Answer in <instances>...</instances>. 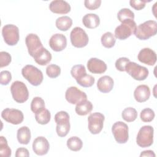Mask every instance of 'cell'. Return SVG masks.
<instances>
[{
  "mask_svg": "<svg viewBox=\"0 0 157 157\" xmlns=\"http://www.w3.org/2000/svg\"><path fill=\"white\" fill-rule=\"evenodd\" d=\"M49 9L51 12L58 14H66L71 11L70 4L63 0L52 1L49 4Z\"/></svg>",
  "mask_w": 157,
  "mask_h": 157,
  "instance_id": "obj_19",
  "label": "cell"
},
{
  "mask_svg": "<svg viewBox=\"0 0 157 157\" xmlns=\"http://www.w3.org/2000/svg\"><path fill=\"white\" fill-rule=\"evenodd\" d=\"M128 125L123 121L115 122L112 127V132L117 142L125 144L129 139Z\"/></svg>",
  "mask_w": 157,
  "mask_h": 157,
  "instance_id": "obj_10",
  "label": "cell"
},
{
  "mask_svg": "<svg viewBox=\"0 0 157 157\" xmlns=\"http://www.w3.org/2000/svg\"><path fill=\"white\" fill-rule=\"evenodd\" d=\"M76 82L80 86L85 88H88L93 85L95 82V78L92 75L86 74L82 78L76 80Z\"/></svg>",
  "mask_w": 157,
  "mask_h": 157,
  "instance_id": "obj_36",
  "label": "cell"
},
{
  "mask_svg": "<svg viewBox=\"0 0 157 157\" xmlns=\"http://www.w3.org/2000/svg\"><path fill=\"white\" fill-rule=\"evenodd\" d=\"M65 98L71 104H77L84 100H86L87 96L85 93L76 86H71L65 93Z\"/></svg>",
  "mask_w": 157,
  "mask_h": 157,
  "instance_id": "obj_14",
  "label": "cell"
},
{
  "mask_svg": "<svg viewBox=\"0 0 157 157\" xmlns=\"http://www.w3.org/2000/svg\"><path fill=\"white\" fill-rule=\"evenodd\" d=\"M25 43L28 53L32 57L44 48L39 36L36 34H29L25 38Z\"/></svg>",
  "mask_w": 157,
  "mask_h": 157,
  "instance_id": "obj_13",
  "label": "cell"
},
{
  "mask_svg": "<svg viewBox=\"0 0 157 157\" xmlns=\"http://www.w3.org/2000/svg\"><path fill=\"white\" fill-rule=\"evenodd\" d=\"M29 156V151L28 149L25 148H18L17 149L15 152V156L20 157V156H26L28 157Z\"/></svg>",
  "mask_w": 157,
  "mask_h": 157,
  "instance_id": "obj_43",
  "label": "cell"
},
{
  "mask_svg": "<svg viewBox=\"0 0 157 157\" xmlns=\"http://www.w3.org/2000/svg\"><path fill=\"white\" fill-rule=\"evenodd\" d=\"M67 147L68 148L74 151L80 150L83 147L82 140L77 136H73L69 138L67 140Z\"/></svg>",
  "mask_w": 157,
  "mask_h": 157,
  "instance_id": "obj_28",
  "label": "cell"
},
{
  "mask_svg": "<svg viewBox=\"0 0 157 157\" xmlns=\"http://www.w3.org/2000/svg\"><path fill=\"white\" fill-rule=\"evenodd\" d=\"M121 116L124 121L127 122H132L137 118V112L134 108L129 107L123 110Z\"/></svg>",
  "mask_w": 157,
  "mask_h": 157,
  "instance_id": "obj_30",
  "label": "cell"
},
{
  "mask_svg": "<svg viewBox=\"0 0 157 157\" xmlns=\"http://www.w3.org/2000/svg\"><path fill=\"white\" fill-rule=\"evenodd\" d=\"M102 45L105 48H112L114 46L116 39L115 36L111 32H106L101 36V39Z\"/></svg>",
  "mask_w": 157,
  "mask_h": 157,
  "instance_id": "obj_29",
  "label": "cell"
},
{
  "mask_svg": "<svg viewBox=\"0 0 157 157\" xmlns=\"http://www.w3.org/2000/svg\"><path fill=\"white\" fill-rule=\"evenodd\" d=\"M147 1H144V0H131L129 1L130 6L134 8V9L137 10H140L144 9L145 6V3L147 2Z\"/></svg>",
  "mask_w": 157,
  "mask_h": 157,
  "instance_id": "obj_42",
  "label": "cell"
},
{
  "mask_svg": "<svg viewBox=\"0 0 157 157\" xmlns=\"http://www.w3.org/2000/svg\"><path fill=\"white\" fill-rule=\"evenodd\" d=\"M12 61L11 55L6 52H0V67H3L8 66Z\"/></svg>",
  "mask_w": 157,
  "mask_h": 157,
  "instance_id": "obj_38",
  "label": "cell"
},
{
  "mask_svg": "<svg viewBox=\"0 0 157 157\" xmlns=\"http://www.w3.org/2000/svg\"><path fill=\"white\" fill-rule=\"evenodd\" d=\"M49 45L53 51L61 52L67 46V39L64 34H55L49 40Z\"/></svg>",
  "mask_w": 157,
  "mask_h": 157,
  "instance_id": "obj_17",
  "label": "cell"
},
{
  "mask_svg": "<svg viewBox=\"0 0 157 157\" xmlns=\"http://www.w3.org/2000/svg\"><path fill=\"white\" fill-rule=\"evenodd\" d=\"M83 25L89 29L97 28L100 24V19L98 15L95 13H87L82 18Z\"/></svg>",
  "mask_w": 157,
  "mask_h": 157,
  "instance_id": "obj_23",
  "label": "cell"
},
{
  "mask_svg": "<svg viewBox=\"0 0 157 157\" xmlns=\"http://www.w3.org/2000/svg\"><path fill=\"white\" fill-rule=\"evenodd\" d=\"M140 119L144 122H151L155 118L154 111L150 108H145L140 112Z\"/></svg>",
  "mask_w": 157,
  "mask_h": 157,
  "instance_id": "obj_37",
  "label": "cell"
},
{
  "mask_svg": "<svg viewBox=\"0 0 157 157\" xmlns=\"http://www.w3.org/2000/svg\"><path fill=\"white\" fill-rule=\"evenodd\" d=\"M55 120L56 123V131L58 136L61 137H65L70 131L69 115L66 111H59L55 115Z\"/></svg>",
  "mask_w": 157,
  "mask_h": 157,
  "instance_id": "obj_3",
  "label": "cell"
},
{
  "mask_svg": "<svg viewBox=\"0 0 157 157\" xmlns=\"http://www.w3.org/2000/svg\"><path fill=\"white\" fill-rule=\"evenodd\" d=\"M104 115L100 112H94L88 117V127L90 132L93 134H99L103 128Z\"/></svg>",
  "mask_w": 157,
  "mask_h": 157,
  "instance_id": "obj_11",
  "label": "cell"
},
{
  "mask_svg": "<svg viewBox=\"0 0 157 157\" xmlns=\"http://www.w3.org/2000/svg\"><path fill=\"white\" fill-rule=\"evenodd\" d=\"M101 4V0H85L84 5L89 10H96L98 9Z\"/></svg>",
  "mask_w": 157,
  "mask_h": 157,
  "instance_id": "obj_41",
  "label": "cell"
},
{
  "mask_svg": "<svg viewBox=\"0 0 157 157\" xmlns=\"http://www.w3.org/2000/svg\"><path fill=\"white\" fill-rule=\"evenodd\" d=\"M88 71L96 74H101L107 70V64L104 61L96 58H91L87 62Z\"/></svg>",
  "mask_w": 157,
  "mask_h": 157,
  "instance_id": "obj_18",
  "label": "cell"
},
{
  "mask_svg": "<svg viewBox=\"0 0 157 157\" xmlns=\"http://www.w3.org/2000/svg\"><path fill=\"white\" fill-rule=\"evenodd\" d=\"M56 28L62 31H66L72 25V20L68 16H62L56 20Z\"/></svg>",
  "mask_w": 157,
  "mask_h": 157,
  "instance_id": "obj_26",
  "label": "cell"
},
{
  "mask_svg": "<svg viewBox=\"0 0 157 157\" xmlns=\"http://www.w3.org/2000/svg\"><path fill=\"white\" fill-rule=\"evenodd\" d=\"M34 59L36 63L41 66H45L52 60V54L45 48H43L34 56Z\"/></svg>",
  "mask_w": 157,
  "mask_h": 157,
  "instance_id": "obj_22",
  "label": "cell"
},
{
  "mask_svg": "<svg viewBox=\"0 0 157 157\" xmlns=\"http://www.w3.org/2000/svg\"><path fill=\"white\" fill-rule=\"evenodd\" d=\"M92 110L93 104L87 99L77 104L75 108L76 113L80 116H84L88 114L92 111Z\"/></svg>",
  "mask_w": 157,
  "mask_h": 157,
  "instance_id": "obj_24",
  "label": "cell"
},
{
  "mask_svg": "<svg viewBox=\"0 0 157 157\" xmlns=\"http://www.w3.org/2000/svg\"><path fill=\"white\" fill-rule=\"evenodd\" d=\"M140 156H155V154L152 150H145L142 151L140 155Z\"/></svg>",
  "mask_w": 157,
  "mask_h": 157,
  "instance_id": "obj_44",
  "label": "cell"
},
{
  "mask_svg": "<svg viewBox=\"0 0 157 157\" xmlns=\"http://www.w3.org/2000/svg\"><path fill=\"white\" fill-rule=\"evenodd\" d=\"M125 71L136 80H144L148 75L149 71L144 66H142L135 62L129 61L125 66Z\"/></svg>",
  "mask_w": 157,
  "mask_h": 157,
  "instance_id": "obj_7",
  "label": "cell"
},
{
  "mask_svg": "<svg viewBox=\"0 0 157 157\" xmlns=\"http://www.w3.org/2000/svg\"><path fill=\"white\" fill-rule=\"evenodd\" d=\"M150 96V89L146 85H140L134 91V97L136 101L144 102L147 101Z\"/></svg>",
  "mask_w": 157,
  "mask_h": 157,
  "instance_id": "obj_20",
  "label": "cell"
},
{
  "mask_svg": "<svg viewBox=\"0 0 157 157\" xmlns=\"http://www.w3.org/2000/svg\"><path fill=\"white\" fill-rule=\"evenodd\" d=\"M137 26L133 20H127L121 22L115 29V37L120 40H124L134 34Z\"/></svg>",
  "mask_w": 157,
  "mask_h": 157,
  "instance_id": "obj_6",
  "label": "cell"
},
{
  "mask_svg": "<svg viewBox=\"0 0 157 157\" xmlns=\"http://www.w3.org/2000/svg\"><path fill=\"white\" fill-rule=\"evenodd\" d=\"M17 140L18 142L23 145H27L31 140V131L28 127L22 126L17 131Z\"/></svg>",
  "mask_w": 157,
  "mask_h": 157,
  "instance_id": "obj_25",
  "label": "cell"
},
{
  "mask_svg": "<svg viewBox=\"0 0 157 157\" xmlns=\"http://www.w3.org/2000/svg\"><path fill=\"white\" fill-rule=\"evenodd\" d=\"M71 74L72 77L77 80L86 74V69L82 64L74 65L71 70Z\"/></svg>",
  "mask_w": 157,
  "mask_h": 157,
  "instance_id": "obj_31",
  "label": "cell"
},
{
  "mask_svg": "<svg viewBox=\"0 0 157 157\" xmlns=\"http://www.w3.org/2000/svg\"><path fill=\"white\" fill-rule=\"evenodd\" d=\"M45 109V102L40 97H34L31 103V110L36 113Z\"/></svg>",
  "mask_w": 157,
  "mask_h": 157,
  "instance_id": "obj_32",
  "label": "cell"
},
{
  "mask_svg": "<svg viewBox=\"0 0 157 157\" xmlns=\"http://www.w3.org/2000/svg\"><path fill=\"white\" fill-rule=\"evenodd\" d=\"M0 154L1 156L6 157H10L12 154V151L7 144V141L3 136L0 137Z\"/></svg>",
  "mask_w": 157,
  "mask_h": 157,
  "instance_id": "obj_34",
  "label": "cell"
},
{
  "mask_svg": "<svg viewBox=\"0 0 157 157\" xmlns=\"http://www.w3.org/2000/svg\"><path fill=\"white\" fill-rule=\"evenodd\" d=\"M13 99L18 103L26 102L29 98V91L26 85L21 81H15L10 86Z\"/></svg>",
  "mask_w": 157,
  "mask_h": 157,
  "instance_id": "obj_5",
  "label": "cell"
},
{
  "mask_svg": "<svg viewBox=\"0 0 157 157\" xmlns=\"http://www.w3.org/2000/svg\"><path fill=\"white\" fill-rule=\"evenodd\" d=\"M46 74L50 78H56L61 74V68L56 64H50L46 68Z\"/></svg>",
  "mask_w": 157,
  "mask_h": 157,
  "instance_id": "obj_35",
  "label": "cell"
},
{
  "mask_svg": "<svg viewBox=\"0 0 157 157\" xmlns=\"http://www.w3.org/2000/svg\"><path fill=\"white\" fill-rule=\"evenodd\" d=\"M130 61L128 58L126 57H121L117 59L115 63V67L117 70L123 72L125 71V66L128 63H129Z\"/></svg>",
  "mask_w": 157,
  "mask_h": 157,
  "instance_id": "obj_39",
  "label": "cell"
},
{
  "mask_svg": "<svg viewBox=\"0 0 157 157\" xmlns=\"http://www.w3.org/2000/svg\"><path fill=\"white\" fill-rule=\"evenodd\" d=\"M137 58L139 61L148 66H153L156 61V54L150 48H144L140 50Z\"/></svg>",
  "mask_w": 157,
  "mask_h": 157,
  "instance_id": "obj_16",
  "label": "cell"
},
{
  "mask_svg": "<svg viewBox=\"0 0 157 157\" xmlns=\"http://www.w3.org/2000/svg\"><path fill=\"white\" fill-rule=\"evenodd\" d=\"M23 77L33 86L39 85L43 81V74L37 67L31 64H27L21 69Z\"/></svg>",
  "mask_w": 157,
  "mask_h": 157,
  "instance_id": "obj_2",
  "label": "cell"
},
{
  "mask_svg": "<svg viewBox=\"0 0 157 157\" xmlns=\"http://www.w3.org/2000/svg\"><path fill=\"white\" fill-rule=\"evenodd\" d=\"M117 18L120 22L127 20H133L134 18V13L128 8H123L119 10L117 13Z\"/></svg>",
  "mask_w": 157,
  "mask_h": 157,
  "instance_id": "obj_33",
  "label": "cell"
},
{
  "mask_svg": "<svg viewBox=\"0 0 157 157\" xmlns=\"http://www.w3.org/2000/svg\"><path fill=\"white\" fill-rule=\"evenodd\" d=\"M35 119L38 123L43 125L46 124L50 121V112L48 109L45 108L35 113Z\"/></svg>",
  "mask_w": 157,
  "mask_h": 157,
  "instance_id": "obj_27",
  "label": "cell"
},
{
  "mask_svg": "<svg viewBox=\"0 0 157 157\" xmlns=\"http://www.w3.org/2000/svg\"><path fill=\"white\" fill-rule=\"evenodd\" d=\"M1 117L7 122L12 124H19L23 121V112L16 109L6 108L1 112Z\"/></svg>",
  "mask_w": 157,
  "mask_h": 157,
  "instance_id": "obj_12",
  "label": "cell"
},
{
  "mask_svg": "<svg viewBox=\"0 0 157 157\" xmlns=\"http://www.w3.org/2000/svg\"><path fill=\"white\" fill-rule=\"evenodd\" d=\"M70 39L72 45L77 48H83L87 45L89 38L86 32L80 27H75L71 32Z\"/></svg>",
  "mask_w": 157,
  "mask_h": 157,
  "instance_id": "obj_9",
  "label": "cell"
},
{
  "mask_svg": "<svg viewBox=\"0 0 157 157\" xmlns=\"http://www.w3.org/2000/svg\"><path fill=\"white\" fill-rule=\"evenodd\" d=\"M2 35L4 42L9 45H16L20 39L18 28L12 24H7L2 29Z\"/></svg>",
  "mask_w": 157,
  "mask_h": 157,
  "instance_id": "obj_8",
  "label": "cell"
},
{
  "mask_svg": "<svg viewBox=\"0 0 157 157\" xmlns=\"http://www.w3.org/2000/svg\"><path fill=\"white\" fill-rule=\"evenodd\" d=\"M12 79L11 73L8 71H2L0 73V83L2 85H7Z\"/></svg>",
  "mask_w": 157,
  "mask_h": 157,
  "instance_id": "obj_40",
  "label": "cell"
},
{
  "mask_svg": "<svg viewBox=\"0 0 157 157\" xmlns=\"http://www.w3.org/2000/svg\"><path fill=\"white\" fill-rule=\"evenodd\" d=\"M114 85L113 78L109 75H104L99 78L97 82V87L99 91L103 93L110 92Z\"/></svg>",
  "mask_w": 157,
  "mask_h": 157,
  "instance_id": "obj_21",
  "label": "cell"
},
{
  "mask_svg": "<svg viewBox=\"0 0 157 157\" xmlns=\"http://www.w3.org/2000/svg\"><path fill=\"white\" fill-rule=\"evenodd\" d=\"M50 148V144L48 140L43 137L39 136L36 137L33 143V150L37 155H46Z\"/></svg>",
  "mask_w": 157,
  "mask_h": 157,
  "instance_id": "obj_15",
  "label": "cell"
},
{
  "mask_svg": "<svg viewBox=\"0 0 157 157\" xmlns=\"http://www.w3.org/2000/svg\"><path fill=\"white\" fill-rule=\"evenodd\" d=\"M153 132L154 129L151 126L145 125L140 128L136 137L137 144L142 148L151 146L153 143Z\"/></svg>",
  "mask_w": 157,
  "mask_h": 157,
  "instance_id": "obj_4",
  "label": "cell"
},
{
  "mask_svg": "<svg viewBox=\"0 0 157 157\" xmlns=\"http://www.w3.org/2000/svg\"><path fill=\"white\" fill-rule=\"evenodd\" d=\"M157 33V23L155 20H147L140 24L136 29L134 35L139 40H147Z\"/></svg>",
  "mask_w": 157,
  "mask_h": 157,
  "instance_id": "obj_1",
  "label": "cell"
}]
</instances>
